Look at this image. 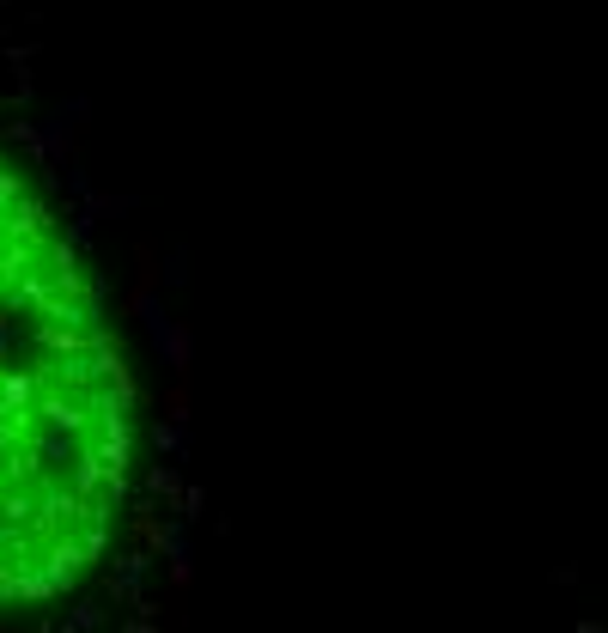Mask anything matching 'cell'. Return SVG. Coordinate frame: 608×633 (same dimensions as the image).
<instances>
[{
  "instance_id": "obj_1",
  "label": "cell",
  "mask_w": 608,
  "mask_h": 633,
  "mask_svg": "<svg viewBox=\"0 0 608 633\" xmlns=\"http://www.w3.org/2000/svg\"><path fill=\"white\" fill-rule=\"evenodd\" d=\"M134 390L55 207L0 147V615L80 603L134 506Z\"/></svg>"
}]
</instances>
